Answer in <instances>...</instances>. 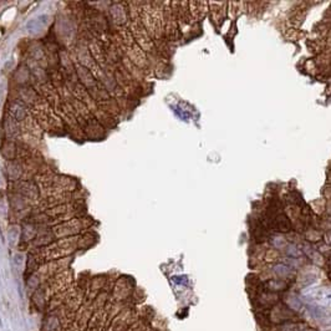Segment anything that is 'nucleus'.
Here are the masks:
<instances>
[{
	"instance_id": "1",
	"label": "nucleus",
	"mask_w": 331,
	"mask_h": 331,
	"mask_svg": "<svg viewBox=\"0 0 331 331\" xmlns=\"http://www.w3.org/2000/svg\"><path fill=\"white\" fill-rule=\"evenodd\" d=\"M274 270L279 275H288L290 273V269L288 267H285V265H276Z\"/></svg>"
},
{
	"instance_id": "2",
	"label": "nucleus",
	"mask_w": 331,
	"mask_h": 331,
	"mask_svg": "<svg viewBox=\"0 0 331 331\" xmlns=\"http://www.w3.org/2000/svg\"><path fill=\"white\" fill-rule=\"evenodd\" d=\"M288 251H289V254H291V255H299V251H298V249H296V247H294V245H291V247H289V249H288Z\"/></svg>"
}]
</instances>
